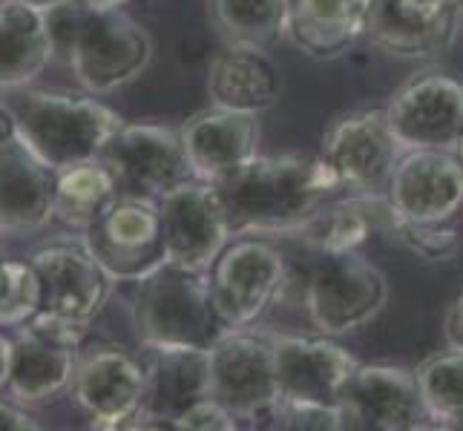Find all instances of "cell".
<instances>
[{
    "instance_id": "cell-1",
    "label": "cell",
    "mask_w": 463,
    "mask_h": 431,
    "mask_svg": "<svg viewBox=\"0 0 463 431\" xmlns=\"http://www.w3.org/2000/svg\"><path fill=\"white\" fill-rule=\"evenodd\" d=\"M236 236H291L331 201L343 196L337 173L323 155H257L233 179L216 184Z\"/></svg>"
},
{
    "instance_id": "cell-2",
    "label": "cell",
    "mask_w": 463,
    "mask_h": 431,
    "mask_svg": "<svg viewBox=\"0 0 463 431\" xmlns=\"http://www.w3.org/2000/svg\"><path fill=\"white\" fill-rule=\"evenodd\" d=\"M43 12L55 58L72 70L84 92H118L147 72L153 38L121 6L95 9L90 4H61Z\"/></svg>"
},
{
    "instance_id": "cell-3",
    "label": "cell",
    "mask_w": 463,
    "mask_h": 431,
    "mask_svg": "<svg viewBox=\"0 0 463 431\" xmlns=\"http://www.w3.org/2000/svg\"><path fill=\"white\" fill-rule=\"evenodd\" d=\"M130 311L141 345L211 351L231 331L216 305L211 276L170 262L136 282Z\"/></svg>"
},
{
    "instance_id": "cell-4",
    "label": "cell",
    "mask_w": 463,
    "mask_h": 431,
    "mask_svg": "<svg viewBox=\"0 0 463 431\" xmlns=\"http://www.w3.org/2000/svg\"><path fill=\"white\" fill-rule=\"evenodd\" d=\"M14 116L18 136L35 150L55 173L72 164L99 158L124 118L113 107L95 101V95L14 89L6 104Z\"/></svg>"
},
{
    "instance_id": "cell-5",
    "label": "cell",
    "mask_w": 463,
    "mask_h": 431,
    "mask_svg": "<svg viewBox=\"0 0 463 431\" xmlns=\"http://www.w3.org/2000/svg\"><path fill=\"white\" fill-rule=\"evenodd\" d=\"M306 253L302 308L323 337L357 333L383 314L389 302V279L360 250Z\"/></svg>"
},
{
    "instance_id": "cell-6",
    "label": "cell",
    "mask_w": 463,
    "mask_h": 431,
    "mask_svg": "<svg viewBox=\"0 0 463 431\" xmlns=\"http://www.w3.org/2000/svg\"><path fill=\"white\" fill-rule=\"evenodd\" d=\"M231 328H257L291 287L288 257L268 236H236L207 270Z\"/></svg>"
},
{
    "instance_id": "cell-7",
    "label": "cell",
    "mask_w": 463,
    "mask_h": 431,
    "mask_svg": "<svg viewBox=\"0 0 463 431\" xmlns=\"http://www.w3.org/2000/svg\"><path fill=\"white\" fill-rule=\"evenodd\" d=\"M211 397L239 423L268 426L279 406L270 333L231 328L211 348Z\"/></svg>"
},
{
    "instance_id": "cell-8",
    "label": "cell",
    "mask_w": 463,
    "mask_h": 431,
    "mask_svg": "<svg viewBox=\"0 0 463 431\" xmlns=\"http://www.w3.org/2000/svg\"><path fill=\"white\" fill-rule=\"evenodd\" d=\"M403 153V144L397 141L386 118V107L351 109L334 118L319 147V155L337 173L343 193L363 199H386Z\"/></svg>"
},
{
    "instance_id": "cell-9",
    "label": "cell",
    "mask_w": 463,
    "mask_h": 431,
    "mask_svg": "<svg viewBox=\"0 0 463 431\" xmlns=\"http://www.w3.org/2000/svg\"><path fill=\"white\" fill-rule=\"evenodd\" d=\"M99 162L116 179L118 196L162 199L179 184L196 179L179 130L165 124H121L109 136Z\"/></svg>"
},
{
    "instance_id": "cell-10",
    "label": "cell",
    "mask_w": 463,
    "mask_h": 431,
    "mask_svg": "<svg viewBox=\"0 0 463 431\" xmlns=\"http://www.w3.org/2000/svg\"><path fill=\"white\" fill-rule=\"evenodd\" d=\"M84 245L113 282H138L167 262L158 201L118 196L84 233Z\"/></svg>"
},
{
    "instance_id": "cell-11",
    "label": "cell",
    "mask_w": 463,
    "mask_h": 431,
    "mask_svg": "<svg viewBox=\"0 0 463 431\" xmlns=\"http://www.w3.org/2000/svg\"><path fill=\"white\" fill-rule=\"evenodd\" d=\"M87 328L50 314H35L14 333L9 394L21 406L55 400L70 389Z\"/></svg>"
},
{
    "instance_id": "cell-12",
    "label": "cell",
    "mask_w": 463,
    "mask_h": 431,
    "mask_svg": "<svg viewBox=\"0 0 463 431\" xmlns=\"http://www.w3.org/2000/svg\"><path fill=\"white\" fill-rule=\"evenodd\" d=\"M386 118L403 150H458L463 138V81L426 70L392 92Z\"/></svg>"
},
{
    "instance_id": "cell-13",
    "label": "cell",
    "mask_w": 463,
    "mask_h": 431,
    "mask_svg": "<svg viewBox=\"0 0 463 431\" xmlns=\"http://www.w3.org/2000/svg\"><path fill=\"white\" fill-rule=\"evenodd\" d=\"M165 233V253L170 265L207 274L219 253L233 239L225 201L219 187L202 179H190L158 199Z\"/></svg>"
},
{
    "instance_id": "cell-14",
    "label": "cell",
    "mask_w": 463,
    "mask_h": 431,
    "mask_svg": "<svg viewBox=\"0 0 463 431\" xmlns=\"http://www.w3.org/2000/svg\"><path fill=\"white\" fill-rule=\"evenodd\" d=\"M70 391L92 428H138L145 365L121 345H95L78 357Z\"/></svg>"
},
{
    "instance_id": "cell-15",
    "label": "cell",
    "mask_w": 463,
    "mask_h": 431,
    "mask_svg": "<svg viewBox=\"0 0 463 431\" xmlns=\"http://www.w3.org/2000/svg\"><path fill=\"white\" fill-rule=\"evenodd\" d=\"M340 414L343 428L363 431H411L429 426L418 371L389 362L357 365L343 389Z\"/></svg>"
},
{
    "instance_id": "cell-16",
    "label": "cell",
    "mask_w": 463,
    "mask_h": 431,
    "mask_svg": "<svg viewBox=\"0 0 463 431\" xmlns=\"http://www.w3.org/2000/svg\"><path fill=\"white\" fill-rule=\"evenodd\" d=\"M270 333L274 369L279 382V400L299 406L340 408L343 389L357 369V357L334 337H297V333Z\"/></svg>"
},
{
    "instance_id": "cell-17",
    "label": "cell",
    "mask_w": 463,
    "mask_h": 431,
    "mask_svg": "<svg viewBox=\"0 0 463 431\" xmlns=\"http://www.w3.org/2000/svg\"><path fill=\"white\" fill-rule=\"evenodd\" d=\"M458 26L455 0H372L365 41L397 61H429L449 52Z\"/></svg>"
},
{
    "instance_id": "cell-18",
    "label": "cell",
    "mask_w": 463,
    "mask_h": 431,
    "mask_svg": "<svg viewBox=\"0 0 463 431\" xmlns=\"http://www.w3.org/2000/svg\"><path fill=\"white\" fill-rule=\"evenodd\" d=\"M389 211L409 221H452L463 207V162L455 150H406L386 190Z\"/></svg>"
},
{
    "instance_id": "cell-19",
    "label": "cell",
    "mask_w": 463,
    "mask_h": 431,
    "mask_svg": "<svg viewBox=\"0 0 463 431\" xmlns=\"http://www.w3.org/2000/svg\"><path fill=\"white\" fill-rule=\"evenodd\" d=\"M29 262L41 279V314L90 328L109 296L113 276L87 245H50L32 253Z\"/></svg>"
},
{
    "instance_id": "cell-20",
    "label": "cell",
    "mask_w": 463,
    "mask_h": 431,
    "mask_svg": "<svg viewBox=\"0 0 463 431\" xmlns=\"http://www.w3.org/2000/svg\"><path fill=\"white\" fill-rule=\"evenodd\" d=\"M145 406L138 428H175L187 408L211 397V351L141 345Z\"/></svg>"
},
{
    "instance_id": "cell-21",
    "label": "cell",
    "mask_w": 463,
    "mask_h": 431,
    "mask_svg": "<svg viewBox=\"0 0 463 431\" xmlns=\"http://www.w3.org/2000/svg\"><path fill=\"white\" fill-rule=\"evenodd\" d=\"M179 136L196 179L222 184L260 155V116L211 104L190 116Z\"/></svg>"
},
{
    "instance_id": "cell-22",
    "label": "cell",
    "mask_w": 463,
    "mask_h": 431,
    "mask_svg": "<svg viewBox=\"0 0 463 431\" xmlns=\"http://www.w3.org/2000/svg\"><path fill=\"white\" fill-rule=\"evenodd\" d=\"M55 219V170L14 133L0 144V233L26 236Z\"/></svg>"
},
{
    "instance_id": "cell-23",
    "label": "cell",
    "mask_w": 463,
    "mask_h": 431,
    "mask_svg": "<svg viewBox=\"0 0 463 431\" xmlns=\"http://www.w3.org/2000/svg\"><path fill=\"white\" fill-rule=\"evenodd\" d=\"M211 104L236 113L262 116L274 109L282 95V72L262 46L228 43L207 70Z\"/></svg>"
},
{
    "instance_id": "cell-24",
    "label": "cell",
    "mask_w": 463,
    "mask_h": 431,
    "mask_svg": "<svg viewBox=\"0 0 463 431\" xmlns=\"http://www.w3.org/2000/svg\"><path fill=\"white\" fill-rule=\"evenodd\" d=\"M372 0H288V38L314 61L343 58L365 38Z\"/></svg>"
},
{
    "instance_id": "cell-25",
    "label": "cell",
    "mask_w": 463,
    "mask_h": 431,
    "mask_svg": "<svg viewBox=\"0 0 463 431\" xmlns=\"http://www.w3.org/2000/svg\"><path fill=\"white\" fill-rule=\"evenodd\" d=\"M55 61L46 12L26 0H0V89L29 87Z\"/></svg>"
},
{
    "instance_id": "cell-26",
    "label": "cell",
    "mask_w": 463,
    "mask_h": 431,
    "mask_svg": "<svg viewBox=\"0 0 463 431\" xmlns=\"http://www.w3.org/2000/svg\"><path fill=\"white\" fill-rule=\"evenodd\" d=\"M386 213V199H363L343 193L326 201L306 225L285 239H294L297 245H302V250H360L377 230L380 216Z\"/></svg>"
},
{
    "instance_id": "cell-27",
    "label": "cell",
    "mask_w": 463,
    "mask_h": 431,
    "mask_svg": "<svg viewBox=\"0 0 463 431\" xmlns=\"http://www.w3.org/2000/svg\"><path fill=\"white\" fill-rule=\"evenodd\" d=\"M116 199V179L99 158L55 173V219L72 230L87 233Z\"/></svg>"
},
{
    "instance_id": "cell-28",
    "label": "cell",
    "mask_w": 463,
    "mask_h": 431,
    "mask_svg": "<svg viewBox=\"0 0 463 431\" xmlns=\"http://www.w3.org/2000/svg\"><path fill=\"white\" fill-rule=\"evenodd\" d=\"M207 9L228 43L268 50L288 29V0H207Z\"/></svg>"
},
{
    "instance_id": "cell-29",
    "label": "cell",
    "mask_w": 463,
    "mask_h": 431,
    "mask_svg": "<svg viewBox=\"0 0 463 431\" xmlns=\"http://www.w3.org/2000/svg\"><path fill=\"white\" fill-rule=\"evenodd\" d=\"M414 371H418L429 426L463 428V351H438V354L426 357Z\"/></svg>"
},
{
    "instance_id": "cell-30",
    "label": "cell",
    "mask_w": 463,
    "mask_h": 431,
    "mask_svg": "<svg viewBox=\"0 0 463 431\" xmlns=\"http://www.w3.org/2000/svg\"><path fill=\"white\" fill-rule=\"evenodd\" d=\"M38 311V270L29 259H0V328H21Z\"/></svg>"
},
{
    "instance_id": "cell-31",
    "label": "cell",
    "mask_w": 463,
    "mask_h": 431,
    "mask_svg": "<svg viewBox=\"0 0 463 431\" xmlns=\"http://www.w3.org/2000/svg\"><path fill=\"white\" fill-rule=\"evenodd\" d=\"M389 225L414 257H420L426 262H446L460 248V236L449 221H440V225H432V221H409L389 211Z\"/></svg>"
},
{
    "instance_id": "cell-32",
    "label": "cell",
    "mask_w": 463,
    "mask_h": 431,
    "mask_svg": "<svg viewBox=\"0 0 463 431\" xmlns=\"http://www.w3.org/2000/svg\"><path fill=\"white\" fill-rule=\"evenodd\" d=\"M270 428H314V431H340L343 414L340 408H323V406H299V403H282L277 406L274 417L268 420Z\"/></svg>"
},
{
    "instance_id": "cell-33",
    "label": "cell",
    "mask_w": 463,
    "mask_h": 431,
    "mask_svg": "<svg viewBox=\"0 0 463 431\" xmlns=\"http://www.w3.org/2000/svg\"><path fill=\"white\" fill-rule=\"evenodd\" d=\"M175 428L179 431H236L239 420L228 408H222L213 397H207V400L196 403L194 408H187Z\"/></svg>"
},
{
    "instance_id": "cell-34",
    "label": "cell",
    "mask_w": 463,
    "mask_h": 431,
    "mask_svg": "<svg viewBox=\"0 0 463 431\" xmlns=\"http://www.w3.org/2000/svg\"><path fill=\"white\" fill-rule=\"evenodd\" d=\"M41 423L32 417L26 408H21V403H6L0 400V431H38Z\"/></svg>"
},
{
    "instance_id": "cell-35",
    "label": "cell",
    "mask_w": 463,
    "mask_h": 431,
    "mask_svg": "<svg viewBox=\"0 0 463 431\" xmlns=\"http://www.w3.org/2000/svg\"><path fill=\"white\" fill-rule=\"evenodd\" d=\"M443 337H446V345H449V348H460L463 351V291L452 299L449 311H446Z\"/></svg>"
},
{
    "instance_id": "cell-36",
    "label": "cell",
    "mask_w": 463,
    "mask_h": 431,
    "mask_svg": "<svg viewBox=\"0 0 463 431\" xmlns=\"http://www.w3.org/2000/svg\"><path fill=\"white\" fill-rule=\"evenodd\" d=\"M12 362H14V340L0 333V389H9Z\"/></svg>"
},
{
    "instance_id": "cell-37",
    "label": "cell",
    "mask_w": 463,
    "mask_h": 431,
    "mask_svg": "<svg viewBox=\"0 0 463 431\" xmlns=\"http://www.w3.org/2000/svg\"><path fill=\"white\" fill-rule=\"evenodd\" d=\"M14 133H18V126H14L12 109L6 104H0V144H4L6 138H12Z\"/></svg>"
},
{
    "instance_id": "cell-38",
    "label": "cell",
    "mask_w": 463,
    "mask_h": 431,
    "mask_svg": "<svg viewBox=\"0 0 463 431\" xmlns=\"http://www.w3.org/2000/svg\"><path fill=\"white\" fill-rule=\"evenodd\" d=\"M26 4L38 6V9H50V6H61V4H87V0H26Z\"/></svg>"
},
{
    "instance_id": "cell-39",
    "label": "cell",
    "mask_w": 463,
    "mask_h": 431,
    "mask_svg": "<svg viewBox=\"0 0 463 431\" xmlns=\"http://www.w3.org/2000/svg\"><path fill=\"white\" fill-rule=\"evenodd\" d=\"M90 6H95V9H118V6H124L127 0H87Z\"/></svg>"
},
{
    "instance_id": "cell-40",
    "label": "cell",
    "mask_w": 463,
    "mask_h": 431,
    "mask_svg": "<svg viewBox=\"0 0 463 431\" xmlns=\"http://www.w3.org/2000/svg\"><path fill=\"white\" fill-rule=\"evenodd\" d=\"M455 6H458V18H460V23H463V0H455Z\"/></svg>"
},
{
    "instance_id": "cell-41",
    "label": "cell",
    "mask_w": 463,
    "mask_h": 431,
    "mask_svg": "<svg viewBox=\"0 0 463 431\" xmlns=\"http://www.w3.org/2000/svg\"><path fill=\"white\" fill-rule=\"evenodd\" d=\"M458 155H460V162H463V138H460V144H458V150H455Z\"/></svg>"
}]
</instances>
